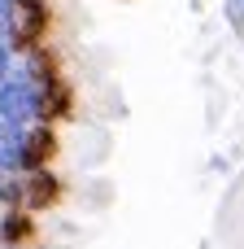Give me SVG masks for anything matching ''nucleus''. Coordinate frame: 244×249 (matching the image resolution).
I'll list each match as a JSON object with an SVG mask.
<instances>
[{
  "label": "nucleus",
  "mask_w": 244,
  "mask_h": 249,
  "mask_svg": "<svg viewBox=\"0 0 244 249\" xmlns=\"http://www.w3.org/2000/svg\"><path fill=\"white\" fill-rule=\"evenodd\" d=\"M35 236V214L22 206L0 210V249H26V241Z\"/></svg>",
  "instance_id": "5"
},
{
  "label": "nucleus",
  "mask_w": 244,
  "mask_h": 249,
  "mask_svg": "<svg viewBox=\"0 0 244 249\" xmlns=\"http://www.w3.org/2000/svg\"><path fill=\"white\" fill-rule=\"evenodd\" d=\"M61 201V179L44 166V171H26L22 175V210H31V214H39V210H48V206H57Z\"/></svg>",
  "instance_id": "3"
},
{
  "label": "nucleus",
  "mask_w": 244,
  "mask_h": 249,
  "mask_svg": "<svg viewBox=\"0 0 244 249\" xmlns=\"http://www.w3.org/2000/svg\"><path fill=\"white\" fill-rule=\"evenodd\" d=\"M22 201V175L17 171H0V210Z\"/></svg>",
  "instance_id": "7"
},
{
  "label": "nucleus",
  "mask_w": 244,
  "mask_h": 249,
  "mask_svg": "<svg viewBox=\"0 0 244 249\" xmlns=\"http://www.w3.org/2000/svg\"><path fill=\"white\" fill-rule=\"evenodd\" d=\"M22 131L26 127L0 118V171H17L22 175Z\"/></svg>",
  "instance_id": "6"
},
{
  "label": "nucleus",
  "mask_w": 244,
  "mask_h": 249,
  "mask_svg": "<svg viewBox=\"0 0 244 249\" xmlns=\"http://www.w3.org/2000/svg\"><path fill=\"white\" fill-rule=\"evenodd\" d=\"M0 118L17 127L39 123V83H31L26 74H9L0 83Z\"/></svg>",
  "instance_id": "1"
},
{
  "label": "nucleus",
  "mask_w": 244,
  "mask_h": 249,
  "mask_svg": "<svg viewBox=\"0 0 244 249\" xmlns=\"http://www.w3.org/2000/svg\"><path fill=\"white\" fill-rule=\"evenodd\" d=\"M227 13H231V22H240V18H244V0H231V4H227Z\"/></svg>",
  "instance_id": "9"
},
{
  "label": "nucleus",
  "mask_w": 244,
  "mask_h": 249,
  "mask_svg": "<svg viewBox=\"0 0 244 249\" xmlns=\"http://www.w3.org/2000/svg\"><path fill=\"white\" fill-rule=\"evenodd\" d=\"M57 158V136L48 123H31L22 131V175L26 171H44L48 162Z\"/></svg>",
  "instance_id": "4"
},
{
  "label": "nucleus",
  "mask_w": 244,
  "mask_h": 249,
  "mask_svg": "<svg viewBox=\"0 0 244 249\" xmlns=\"http://www.w3.org/2000/svg\"><path fill=\"white\" fill-rule=\"evenodd\" d=\"M44 31H48V4L44 0H17L13 9V26H9V48L13 53H31L44 44Z\"/></svg>",
  "instance_id": "2"
},
{
  "label": "nucleus",
  "mask_w": 244,
  "mask_h": 249,
  "mask_svg": "<svg viewBox=\"0 0 244 249\" xmlns=\"http://www.w3.org/2000/svg\"><path fill=\"white\" fill-rule=\"evenodd\" d=\"M13 9H17V0H0V39H9V26H13Z\"/></svg>",
  "instance_id": "8"
}]
</instances>
